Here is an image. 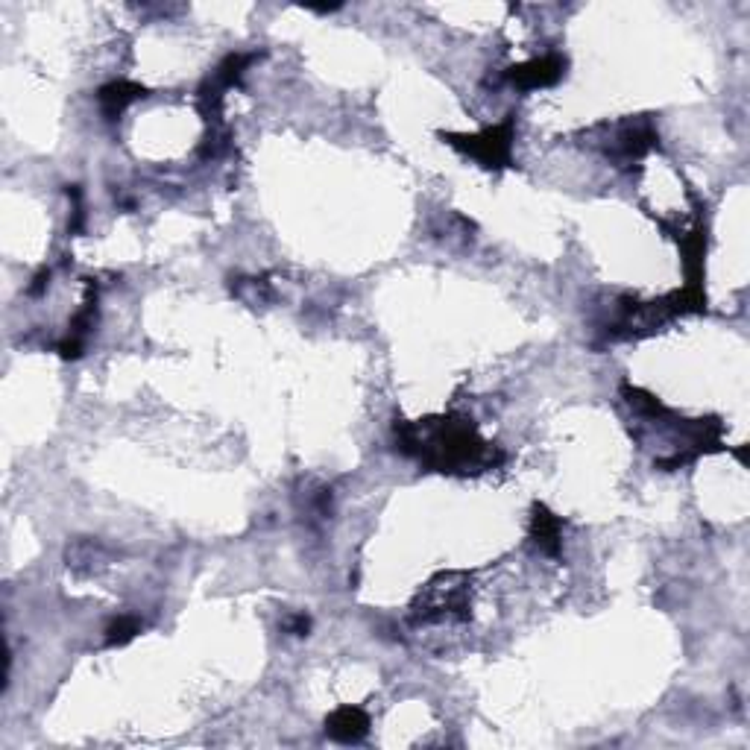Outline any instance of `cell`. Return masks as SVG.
<instances>
[{
  "instance_id": "cell-1",
  "label": "cell",
  "mask_w": 750,
  "mask_h": 750,
  "mask_svg": "<svg viewBox=\"0 0 750 750\" xmlns=\"http://www.w3.org/2000/svg\"><path fill=\"white\" fill-rule=\"evenodd\" d=\"M396 446L402 455L417 458L434 472H481L501 463V452L490 446L472 419L434 417L393 425Z\"/></svg>"
},
{
  "instance_id": "cell-2",
  "label": "cell",
  "mask_w": 750,
  "mask_h": 750,
  "mask_svg": "<svg viewBox=\"0 0 750 750\" xmlns=\"http://www.w3.org/2000/svg\"><path fill=\"white\" fill-rule=\"evenodd\" d=\"M417 625L437 622H463L469 619V575L466 572H440L419 589L411 607Z\"/></svg>"
},
{
  "instance_id": "cell-3",
  "label": "cell",
  "mask_w": 750,
  "mask_h": 750,
  "mask_svg": "<svg viewBox=\"0 0 750 750\" xmlns=\"http://www.w3.org/2000/svg\"><path fill=\"white\" fill-rule=\"evenodd\" d=\"M592 141L589 147L601 150L610 162L619 167L642 162L654 147H660V135L648 118H625L619 124H598L586 132Z\"/></svg>"
},
{
  "instance_id": "cell-4",
  "label": "cell",
  "mask_w": 750,
  "mask_h": 750,
  "mask_svg": "<svg viewBox=\"0 0 750 750\" xmlns=\"http://www.w3.org/2000/svg\"><path fill=\"white\" fill-rule=\"evenodd\" d=\"M443 141H449L455 150H460V153L469 156V159H475L481 167H487V170H501V167H510V162H513L516 124H513V118H507V121L490 126V129H484V132H475V135L443 132Z\"/></svg>"
},
{
  "instance_id": "cell-5",
  "label": "cell",
  "mask_w": 750,
  "mask_h": 750,
  "mask_svg": "<svg viewBox=\"0 0 750 750\" xmlns=\"http://www.w3.org/2000/svg\"><path fill=\"white\" fill-rule=\"evenodd\" d=\"M566 74V59L557 53H548L540 59H531L525 65H513L507 71V83L522 88V91H534V88H548L557 85Z\"/></svg>"
},
{
  "instance_id": "cell-6",
  "label": "cell",
  "mask_w": 750,
  "mask_h": 750,
  "mask_svg": "<svg viewBox=\"0 0 750 750\" xmlns=\"http://www.w3.org/2000/svg\"><path fill=\"white\" fill-rule=\"evenodd\" d=\"M326 733L332 736L334 742H343V745L361 742L370 733V715L358 707L334 709L332 715L326 718Z\"/></svg>"
},
{
  "instance_id": "cell-7",
  "label": "cell",
  "mask_w": 750,
  "mask_h": 750,
  "mask_svg": "<svg viewBox=\"0 0 750 750\" xmlns=\"http://www.w3.org/2000/svg\"><path fill=\"white\" fill-rule=\"evenodd\" d=\"M531 537L537 542L542 554L557 557L563 548V522L560 516H554L545 504H534V516H531Z\"/></svg>"
},
{
  "instance_id": "cell-8",
  "label": "cell",
  "mask_w": 750,
  "mask_h": 750,
  "mask_svg": "<svg viewBox=\"0 0 750 750\" xmlns=\"http://www.w3.org/2000/svg\"><path fill=\"white\" fill-rule=\"evenodd\" d=\"M144 94H147V88H144V85L129 83V80H118V83L103 85V88L97 91V103H100L103 115L112 121V118H118V115L124 112L129 103L141 100Z\"/></svg>"
},
{
  "instance_id": "cell-9",
  "label": "cell",
  "mask_w": 750,
  "mask_h": 750,
  "mask_svg": "<svg viewBox=\"0 0 750 750\" xmlns=\"http://www.w3.org/2000/svg\"><path fill=\"white\" fill-rule=\"evenodd\" d=\"M106 557L103 545L97 540H77L68 545V566L77 572H91L94 566H100Z\"/></svg>"
},
{
  "instance_id": "cell-10",
  "label": "cell",
  "mask_w": 750,
  "mask_h": 750,
  "mask_svg": "<svg viewBox=\"0 0 750 750\" xmlns=\"http://www.w3.org/2000/svg\"><path fill=\"white\" fill-rule=\"evenodd\" d=\"M232 293L241 299V302H247V305H264V302H270V282L267 279H238L235 285H232Z\"/></svg>"
},
{
  "instance_id": "cell-11",
  "label": "cell",
  "mask_w": 750,
  "mask_h": 750,
  "mask_svg": "<svg viewBox=\"0 0 750 750\" xmlns=\"http://www.w3.org/2000/svg\"><path fill=\"white\" fill-rule=\"evenodd\" d=\"M138 633H141V619H135V616H118L112 625L106 627V645H109V648L126 645V642H132Z\"/></svg>"
},
{
  "instance_id": "cell-12",
  "label": "cell",
  "mask_w": 750,
  "mask_h": 750,
  "mask_svg": "<svg viewBox=\"0 0 750 750\" xmlns=\"http://www.w3.org/2000/svg\"><path fill=\"white\" fill-rule=\"evenodd\" d=\"M71 200H74V217H71V232L77 235V232H83V220H85V211H83V191H80V185H68V191H65Z\"/></svg>"
},
{
  "instance_id": "cell-13",
  "label": "cell",
  "mask_w": 750,
  "mask_h": 750,
  "mask_svg": "<svg viewBox=\"0 0 750 750\" xmlns=\"http://www.w3.org/2000/svg\"><path fill=\"white\" fill-rule=\"evenodd\" d=\"M288 630H291L293 636H308V630H311V619H308L305 613H299V616H293L291 622H288Z\"/></svg>"
},
{
  "instance_id": "cell-14",
  "label": "cell",
  "mask_w": 750,
  "mask_h": 750,
  "mask_svg": "<svg viewBox=\"0 0 750 750\" xmlns=\"http://www.w3.org/2000/svg\"><path fill=\"white\" fill-rule=\"evenodd\" d=\"M47 279H50V270H42V273H39V276L33 279V285H30V293H33V296H39V293L47 288Z\"/></svg>"
}]
</instances>
